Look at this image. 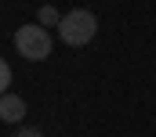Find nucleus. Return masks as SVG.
Returning <instances> with one entry per match:
<instances>
[{"mask_svg": "<svg viewBox=\"0 0 156 137\" xmlns=\"http://www.w3.org/2000/svg\"><path fill=\"white\" fill-rule=\"evenodd\" d=\"M7 87H11V68H7V62L0 58V98L7 94Z\"/></svg>", "mask_w": 156, "mask_h": 137, "instance_id": "nucleus-5", "label": "nucleus"}, {"mask_svg": "<svg viewBox=\"0 0 156 137\" xmlns=\"http://www.w3.org/2000/svg\"><path fill=\"white\" fill-rule=\"evenodd\" d=\"M51 22L58 25V22H62V15H58L55 7H40V25H51Z\"/></svg>", "mask_w": 156, "mask_h": 137, "instance_id": "nucleus-4", "label": "nucleus"}, {"mask_svg": "<svg viewBox=\"0 0 156 137\" xmlns=\"http://www.w3.org/2000/svg\"><path fill=\"white\" fill-rule=\"evenodd\" d=\"M58 33H62V40H66L69 47H83V43H91V40H94V33H98V18H94L91 11L76 7V11L62 15Z\"/></svg>", "mask_w": 156, "mask_h": 137, "instance_id": "nucleus-1", "label": "nucleus"}, {"mask_svg": "<svg viewBox=\"0 0 156 137\" xmlns=\"http://www.w3.org/2000/svg\"><path fill=\"white\" fill-rule=\"evenodd\" d=\"M15 137H44V134H40V130H33V126H22Z\"/></svg>", "mask_w": 156, "mask_h": 137, "instance_id": "nucleus-6", "label": "nucleus"}, {"mask_svg": "<svg viewBox=\"0 0 156 137\" xmlns=\"http://www.w3.org/2000/svg\"><path fill=\"white\" fill-rule=\"evenodd\" d=\"M15 47L26 62H44L51 54V36H47L44 25H22L15 33Z\"/></svg>", "mask_w": 156, "mask_h": 137, "instance_id": "nucleus-2", "label": "nucleus"}, {"mask_svg": "<svg viewBox=\"0 0 156 137\" xmlns=\"http://www.w3.org/2000/svg\"><path fill=\"white\" fill-rule=\"evenodd\" d=\"M22 115H26V101L18 94H4L0 98V119L4 123H22Z\"/></svg>", "mask_w": 156, "mask_h": 137, "instance_id": "nucleus-3", "label": "nucleus"}]
</instances>
